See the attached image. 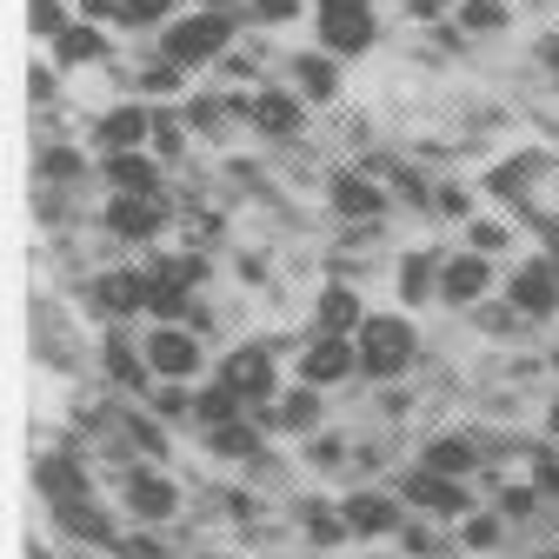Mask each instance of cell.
<instances>
[{
  "label": "cell",
  "mask_w": 559,
  "mask_h": 559,
  "mask_svg": "<svg viewBox=\"0 0 559 559\" xmlns=\"http://www.w3.org/2000/svg\"><path fill=\"white\" fill-rule=\"evenodd\" d=\"M546 440H552V447H559V393H552V400H546Z\"/></svg>",
  "instance_id": "48"
},
{
  "label": "cell",
  "mask_w": 559,
  "mask_h": 559,
  "mask_svg": "<svg viewBox=\"0 0 559 559\" xmlns=\"http://www.w3.org/2000/svg\"><path fill=\"white\" fill-rule=\"evenodd\" d=\"M354 346H360V380H367V386H393V380H406V373L419 367V333H413V320H400V313H373V320L354 333Z\"/></svg>",
  "instance_id": "1"
},
{
  "label": "cell",
  "mask_w": 559,
  "mask_h": 559,
  "mask_svg": "<svg viewBox=\"0 0 559 559\" xmlns=\"http://www.w3.org/2000/svg\"><path fill=\"white\" fill-rule=\"evenodd\" d=\"M187 133H193V127L160 107V120H154V154H160V160H187Z\"/></svg>",
  "instance_id": "38"
},
{
  "label": "cell",
  "mask_w": 559,
  "mask_h": 559,
  "mask_svg": "<svg viewBox=\"0 0 559 559\" xmlns=\"http://www.w3.org/2000/svg\"><path fill=\"white\" fill-rule=\"evenodd\" d=\"M140 346H147V367H154L160 386H187V380L206 367V346H200L193 326H154V320H147Z\"/></svg>",
  "instance_id": "9"
},
{
  "label": "cell",
  "mask_w": 559,
  "mask_h": 559,
  "mask_svg": "<svg viewBox=\"0 0 559 559\" xmlns=\"http://www.w3.org/2000/svg\"><path fill=\"white\" fill-rule=\"evenodd\" d=\"M300 533H307L313 552H333V546L354 539V526H346V513L333 500H300Z\"/></svg>",
  "instance_id": "29"
},
{
  "label": "cell",
  "mask_w": 559,
  "mask_h": 559,
  "mask_svg": "<svg viewBox=\"0 0 559 559\" xmlns=\"http://www.w3.org/2000/svg\"><path fill=\"white\" fill-rule=\"evenodd\" d=\"M367 320H373V313H367L360 287H346V280H326V287L313 294V333H340V340H354Z\"/></svg>",
  "instance_id": "20"
},
{
  "label": "cell",
  "mask_w": 559,
  "mask_h": 559,
  "mask_svg": "<svg viewBox=\"0 0 559 559\" xmlns=\"http://www.w3.org/2000/svg\"><path fill=\"white\" fill-rule=\"evenodd\" d=\"M400 500L419 513V520H466L473 513V486L466 479H447V473H427V466H400Z\"/></svg>",
  "instance_id": "6"
},
{
  "label": "cell",
  "mask_w": 559,
  "mask_h": 559,
  "mask_svg": "<svg viewBox=\"0 0 559 559\" xmlns=\"http://www.w3.org/2000/svg\"><path fill=\"white\" fill-rule=\"evenodd\" d=\"M400 539H406V552H413V559H447V552L460 546L453 533H440V520H406V526H400Z\"/></svg>",
  "instance_id": "32"
},
{
  "label": "cell",
  "mask_w": 559,
  "mask_h": 559,
  "mask_svg": "<svg viewBox=\"0 0 559 559\" xmlns=\"http://www.w3.org/2000/svg\"><path fill=\"white\" fill-rule=\"evenodd\" d=\"M340 513H346V526H354V539H380V533H400V526H406V500H400V493H380V486L346 493Z\"/></svg>",
  "instance_id": "19"
},
{
  "label": "cell",
  "mask_w": 559,
  "mask_h": 559,
  "mask_svg": "<svg viewBox=\"0 0 559 559\" xmlns=\"http://www.w3.org/2000/svg\"><path fill=\"white\" fill-rule=\"evenodd\" d=\"M406 14H413V21H433V27H440V21H447V0H406Z\"/></svg>",
  "instance_id": "47"
},
{
  "label": "cell",
  "mask_w": 559,
  "mask_h": 559,
  "mask_svg": "<svg viewBox=\"0 0 559 559\" xmlns=\"http://www.w3.org/2000/svg\"><path fill=\"white\" fill-rule=\"evenodd\" d=\"M526 479L539 486L546 500H559V453H552V440H539V447H526Z\"/></svg>",
  "instance_id": "36"
},
{
  "label": "cell",
  "mask_w": 559,
  "mask_h": 559,
  "mask_svg": "<svg viewBox=\"0 0 559 559\" xmlns=\"http://www.w3.org/2000/svg\"><path fill=\"white\" fill-rule=\"evenodd\" d=\"M313 27H320V53H333V60H354L380 40L373 0H313Z\"/></svg>",
  "instance_id": "4"
},
{
  "label": "cell",
  "mask_w": 559,
  "mask_h": 559,
  "mask_svg": "<svg viewBox=\"0 0 559 559\" xmlns=\"http://www.w3.org/2000/svg\"><path fill=\"white\" fill-rule=\"evenodd\" d=\"M507 240H513V227H500V221H473L466 227V253H486V260H493Z\"/></svg>",
  "instance_id": "42"
},
{
  "label": "cell",
  "mask_w": 559,
  "mask_h": 559,
  "mask_svg": "<svg viewBox=\"0 0 559 559\" xmlns=\"http://www.w3.org/2000/svg\"><path fill=\"white\" fill-rule=\"evenodd\" d=\"M346 380H360V346L354 340H340V333H307L300 346V386H346Z\"/></svg>",
  "instance_id": "13"
},
{
  "label": "cell",
  "mask_w": 559,
  "mask_h": 559,
  "mask_svg": "<svg viewBox=\"0 0 559 559\" xmlns=\"http://www.w3.org/2000/svg\"><path fill=\"white\" fill-rule=\"evenodd\" d=\"M147 413L167 419V427H180V419H193V393H187V386H154V393H147Z\"/></svg>",
  "instance_id": "39"
},
{
  "label": "cell",
  "mask_w": 559,
  "mask_h": 559,
  "mask_svg": "<svg viewBox=\"0 0 559 559\" xmlns=\"http://www.w3.org/2000/svg\"><path fill=\"white\" fill-rule=\"evenodd\" d=\"M167 221H180V200L174 193H114L100 206V234L114 247H154L167 234Z\"/></svg>",
  "instance_id": "2"
},
{
  "label": "cell",
  "mask_w": 559,
  "mask_h": 559,
  "mask_svg": "<svg viewBox=\"0 0 559 559\" xmlns=\"http://www.w3.org/2000/svg\"><path fill=\"white\" fill-rule=\"evenodd\" d=\"M107 413H114V440L140 460V466H167V419H154L147 406H127V400H107Z\"/></svg>",
  "instance_id": "15"
},
{
  "label": "cell",
  "mask_w": 559,
  "mask_h": 559,
  "mask_svg": "<svg viewBox=\"0 0 559 559\" xmlns=\"http://www.w3.org/2000/svg\"><path fill=\"white\" fill-rule=\"evenodd\" d=\"M200 440H206V453H214V460L253 466V460H266V419L247 413V419H234V427H214V433H200Z\"/></svg>",
  "instance_id": "26"
},
{
  "label": "cell",
  "mask_w": 559,
  "mask_h": 559,
  "mask_svg": "<svg viewBox=\"0 0 559 559\" xmlns=\"http://www.w3.org/2000/svg\"><path fill=\"white\" fill-rule=\"evenodd\" d=\"M266 559H287V552H266Z\"/></svg>",
  "instance_id": "51"
},
{
  "label": "cell",
  "mask_w": 559,
  "mask_h": 559,
  "mask_svg": "<svg viewBox=\"0 0 559 559\" xmlns=\"http://www.w3.org/2000/svg\"><path fill=\"white\" fill-rule=\"evenodd\" d=\"M533 60L546 67V74L559 81V34H539V47H533Z\"/></svg>",
  "instance_id": "46"
},
{
  "label": "cell",
  "mask_w": 559,
  "mask_h": 559,
  "mask_svg": "<svg viewBox=\"0 0 559 559\" xmlns=\"http://www.w3.org/2000/svg\"><path fill=\"white\" fill-rule=\"evenodd\" d=\"M34 27L60 40V34H67V8H60V0H34Z\"/></svg>",
  "instance_id": "45"
},
{
  "label": "cell",
  "mask_w": 559,
  "mask_h": 559,
  "mask_svg": "<svg viewBox=\"0 0 559 559\" xmlns=\"http://www.w3.org/2000/svg\"><path fill=\"white\" fill-rule=\"evenodd\" d=\"M81 174H87V160L74 147H60V140H53V147H40V180L47 187H74Z\"/></svg>",
  "instance_id": "34"
},
{
  "label": "cell",
  "mask_w": 559,
  "mask_h": 559,
  "mask_svg": "<svg viewBox=\"0 0 559 559\" xmlns=\"http://www.w3.org/2000/svg\"><path fill=\"white\" fill-rule=\"evenodd\" d=\"M507 307L526 313L533 326L559 313V260H552V253H533V260L513 266V280H507Z\"/></svg>",
  "instance_id": "12"
},
{
  "label": "cell",
  "mask_w": 559,
  "mask_h": 559,
  "mask_svg": "<svg viewBox=\"0 0 559 559\" xmlns=\"http://www.w3.org/2000/svg\"><path fill=\"white\" fill-rule=\"evenodd\" d=\"M100 373H107L120 393H154V386H160L154 367H147V346H140V333H127V326H107V333H100Z\"/></svg>",
  "instance_id": "14"
},
{
  "label": "cell",
  "mask_w": 559,
  "mask_h": 559,
  "mask_svg": "<svg viewBox=\"0 0 559 559\" xmlns=\"http://www.w3.org/2000/svg\"><path fill=\"white\" fill-rule=\"evenodd\" d=\"M200 8H214V14H234V0H200Z\"/></svg>",
  "instance_id": "49"
},
{
  "label": "cell",
  "mask_w": 559,
  "mask_h": 559,
  "mask_svg": "<svg viewBox=\"0 0 559 559\" xmlns=\"http://www.w3.org/2000/svg\"><path fill=\"white\" fill-rule=\"evenodd\" d=\"M53 53H60L67 67H87V60H107V40H100V27L81 21V27H67V34L53 40Z\"/></svg>",
  "instance_id": "33"
},
{
  "label": "cell",
  "mask_w": 559,
  "mask_h": 559,
  "mask_svg": "<svg viewBox=\"0 0 559 559\" xmlns=\"http://www.w3.org/2000/svg\"><path fill=\"white\" fill-rule=\"evenodd\" d=\"M214 380H227L253 413L280 400V367H273V346H266V340H240L234 354L221 360V373H214Z\"/></svg>",
  "instance_id": "10"
},
{
  "label": "cell",
  "mask_w": 559,
  "mask_h": 559,
  "mask_svg": "<svg viewBox=\"0 0 559 559\" xmlns=\"http://www.w3.org/2000/svg\"><path fill=\"white\" fill-rule=\"evenodd\" d=\"M154 120H160L154 100H127V107H107L87 140H94L100 160H114V154H147L154 147Z\"/></svg>",
  "instance_id": "11"
},
{
  "label": "cell",
  "mask_w": 559,
  "mask_h": 559,
  "mask_svg": "<svg viewBox=\"0 0 559 559\" xmlns=\"http://www.w3.org/2000/svg\"><path fill=\"white\" fill-rule=\"evenodd\" d=\"M100 180L107 193H167V160L147 147V154H114L100 160Z\"/></svg>",
  "instance_id": "24"
},
{
  "label": "cell",
  "mask_w": 559,
  "mask_h": 559,
  "mask_svg": "<svg viewBox=\"0 0 559 559\" xmlns=\"http://www.w3.org/2000/svg\"><path fill=\"white\" fill-rule=\"evenodd\" d=\"M167 8H174V0H120V14H127V27H147V21H167Z\"/></svg>",
  "instance_id": "44"
},
{
  "label": "cell",
  "mask_w": 559,
  "mask_h": 559,
  "mask_svg": "<svg viewBox=\"0 0 559 559\" xmlns=\"http://www.w3.org/2000/svg\"><path fill=\"white\" fill-rule=\"evenodd\" d=\"M326 206H333L346 227H386V214H393V187L373 180L367 167H333V174H326Z\"/></svg>",
  "instance_id": "5"
},
{
  "label": "cell",
  "mask_w": 559,
  "mask_h": 559,
  "mask_svg": "<svg viewBox=\"0 0 559 559\" xmlns=\"http://www.w3.org/2000/svg\"><path fill=\"white\" fill-rule=\"evenodd\" d=\"M507 0H460V27L466 34H507Z\"/></svg>",
  "instance_id": "35"
},
{
  "label": "cell",
  "mask_w": 559,
  "mask_h": 559,
  "mask_svg": "<svg viewBox=\"0 0 559 559\" xmlns=\"http://www.w3.org/2000/svg\"><path fill=\"white\" fill-rule=\"evenodd\" d=\"M247 14H253V27H287V21H300V0H247Z\"/></svg>",
  "instance_id": "43"
},
{
  "label": "cell",
  "mask_w": 559,
  "mask_h": 559,
  "mask_svg": "<svg viewBox=\"0 0 559 559\" xmlns=\"http://www.w3.org/2000/svg\"><path fill=\"white\" fill-rule=\"evenodd\" d=\"M247 413H253V406H247V400H240L227 380H206V386L193 393V427H200V433L234 427V419H247Z\"/></svg>",
  "instance_id": "28"
},
{
  "label": "cell",
  "mask_w": 559,
  "mask_h": 559,
  "mask_svg": "<svg viewBox=\"0 0 559 559\" xmlns=\"http://www.w3.org/2000/svg\"><path fill=\"white\" fill-rule=\"evenodd\" d=\"M294 94L307 107H333L340 100V60L333 53H300L294 60Z\"/></svg>",
  "instance_id": "27"
},
{
  "label": "cell",
  "mask_w": 559,
  "mask_h": 559,
  "mask_svg": "<svg viewBox=\"0 0 559 559\" xmlns=\"http://www.w3.org/2000/svg\"><path fill=\"white\" fill-rule=\"evenodd\" d=\"M120 500H127V520L154 526V533L180 520V486H174L160 466H140V460H133V466L120 473Z\"/></svg>",
  "instance_id": "7"
},
{
  "label": "cell",
  "mask_w": 559,
  "mask_h": 559,
  "mask_svg": "<svg viewBox=\"0 0 559 559\" xmlns=\"http://www.w3.org/2000/svg\"><path fill=\"white\" fill-rule=\"evenodd\" d=\"M47 513H53V526H60L67 539L100 546V552H120V539H127V533H114V520H107L100 500H67V507H47Z\"/></svg>",
  "instance_id": "23"
},
{
  "label": "cell",
  "mask_w": 559,
  "mask_h": 559,
  "mask_svg": "<svg viewBox=\"0 0 559 559\" xmlns=\"http://www.w3.org/2000/svg\"><path fill=\"white\" fill-rule=\"evenodd\" d=\"M433 214H440V221H466V227H473V193H466V187H453V180H440V187H433Z\"/></svg>",
  "instance_id": "41"
},
{
  "label": "cell",
  "mask_w": 559,
  "mask_h": 559,
  "mask_svg": "<svg viewBox=\"0 0 559 559\" xmlns=\"http://www.w3.org/2000/svg\"><path fill=\"white\" fill-rule=\"evenodd\" d=\"M260 419H266V433H300V440H313V433L326 427L320 386H294V393H280L273 406H260Z\"/></svg>",
  "instance_id": "22"
},
{
  "label": "cell",
  "mask_w": 559,
  "mask_h": 559,
  "mask_svg": "<svg viewBox=\"0 0 559 559\" xmlns=\"http://www.w3.org/2000/svg\"><path fill=\"white\" fill-rule=\"evenodd\" d=\"M87 307H94L107 326L147 320V266H100V273L87 280Z\"/></svg>",
  "instance_id": "8"
},
{
  "label": "cell",
  "mask_w": 559,
  "mask_h": 559,
  "mask_svg": "<svg viewBox=\"0 0 559 559\" xmlns=\"http://www.w3.org/2000/svg\"><path fill=\"white\" fill-rule=\"evenodd\" d=\"M440 273H447V247H413V253H400V307L440 300Z\"/></svg>",
  "instance_id": "25"
},
{
  "label": "cell",
  "mask_w": 559,
  "mask_h": 559,
  "mask_svg": "<svg viewBox=\"0 0 559 559\" xmlns=\"http://www.w3.org/2000/svg\"><path fill=\"white\" fill-rule=\"evenodd\" d=\"M493 507L507 513V526H526V520L546 513V493H539L533 479H513V486H493Z\"/></svg>",
  "instance_id": "31"
},
{
  "label": "cell",
  "mask_w": 559,
  "mask_h": 559,
  "mask_svg": "<svg viewBox=\"0 0 559 559\" xmlns=\"http://www.w3.org/2000/svg\"><path fill=\"white\" fill-rule=\"evenodd\" d=\"M34 486L47 507H67V500H94V473L81 466V453H40L34 466Z\"/></svg>",
  "instance_id": "21"
},
{
  "label": "cell",
  "mask_w": 559,
  "mask_h": 559,
  "mask_svg": "<svg viewBox=\"0 0 559 559\" xmlns=\"http://www.w3.org/2000/svg\"><path fill=\"white\" fill-rule=\"evenodd\" d=\"M486 287H493V260H486V253H447V273H440V307L473 313V307H486Z\"/></svg>",
  "instance_id": "18"
},
{
  "label": "cell",
  "mask_w": 559,
  "mask_h": 559,
  "mask_svg": "<svg viewBox=\"0 0 559 559\" xmlns=\"http://www.w3.org/2000/svg\"><path fill=\"white\" fill-rule=\"evenodd\" d=\"M413 466H427V473H447V479H473L493 466V453H486L479 433H433V440H419V460Z\"/></svg>",
  "instance_id": "16"
},
{
  "label": "cell",
  "mask_w": 559,
  "mask_h": 559,
  "mask_svg": "<svg viewBox=\"0 0 559 559\" xmlns=\"http://www.w3.org/2000/svg\"><path fill=\"white\" fill-rule=\"evenodd\" d=\"M234 14H214V8H200V14H187V21H174L167 34H160V60H174V67H214V60H227L234 53Z\"/></svg>",
  "instance_id": "3"
},
{
  "label": "cell",
  "mask_w": 559,
  "mask_h": 559,
  "mask_svg": "<svg viewBox=\"0 0 559 559\" xmlns=\"http://www.w3.org/2000/svg\"><path fill=\"white\" fill-rule=\"evenodd\" d=\"M180 81H187V67H174V60H147V67H140V94H154V107L167 94H180Z\"/></svg>",
  "instance_id": "37"
},
{
  "label": "cell",
  "mask_w": 559,
  "mask_h": 559,
  "mask_svg": "<svg viewBox=\"0 0 559 559\" xmlns=\"http://www.w3.org/2000/svg\"><path fill=\"white\" fill-rule=\"evenodd\" d=\"M247 127H253L260 140H300V127H307V100H300L294 87H253Z\"/></svg>",
  "instance_id": "17"
},
{
  "label": "cell",
  "mask_w": 559,
  "mask_h": 559,
  "mask_svg": "<svg viewBox=\"0 0 559 559\" xmlns=\"http://www.w3.org/2000/svg\"><path fill=\"white\" fill-rule=\"evenodd\" d=\"M120 559H180V552H174L154 526H133V533L120 539Z\"/></svg>",
  "instance_id": "40"
},
{
  "label": "cell",
  "mask_w": 559,
  "mask_h": 559,
  "mask_svg": "<svg viewBox=\"0 0 559 559\" xmlns=\"http://www.w3.org/2000/svg\"><path fill=\"white\" fill-rule=\"evenodd\" d=\"M546 367H552V373H559V346H552V354H546Z\"/></svg>",
  "instance_id": "50"
},
{
  "label": "cell",
  "mask_w": 559,
  "mask_h": 559,
  "mask_svg": "<svg viewBox=\"0 0 559 559\" xmlns=\"http://www.w3.org/2000/svg\"><path fill=\"white\" fill-rule=\"evenodd\" d=\"M507 533H513V526H507V513H500V507H473V513L453 526L460 552H500V546H507Z\"/></svg>",
  "instance_id": "30"
}]
</instances>
